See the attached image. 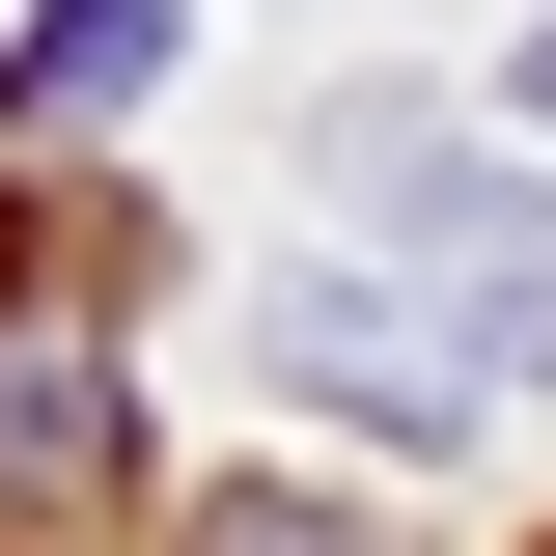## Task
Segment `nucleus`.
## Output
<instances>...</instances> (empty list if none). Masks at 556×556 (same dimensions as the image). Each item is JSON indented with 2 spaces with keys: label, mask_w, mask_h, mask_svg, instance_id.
Here are the masks:
<instances>
[{
  "label": "nucleus",
  "mask_w": 556,
  "mask_h": 556,
  "mask_svg": "<svg viewBox=\"0 0 556 556\" xmlns=\"http://www.w3.org/2000/svg\"><path fill=\"white\" fill-rule=\"evenodd\" d=\"M529 139H556V28H529Z\"/></svg>",
  "instance_id": "nucleus-6"
},
{
  "label": "nucleus",
  "mask_w": 556,
  "mask_h": 556,
  "mask_svg": "<svg viewBox=\"0 0 556 556\" xmlns=\"http://www.w3.org/2000/svg\"><path fill=\"white\" fill-rule=\"evenodd\" d=\"M195 556H390V529H362V501H306V473H223V529Z\"/></svg>",
  "instance_id": "nucleus-5"
},
{
  "label": "nucleus",
  "mask_w": 556,
  "mask_h": 556,
  "mask_svg": "<svg viewBox=\"0 0 556 556\" xmlns=\"http://www.w3.org/2000/svg\"><path fill=\"white\" fill-rule=\"evenodd\" d=\"M139 84H167V0H28V56H0V112H28V139H112Z\"/></svg>",
  "instance_id": "nucleus-4"
},
{
  "label": "nucleus",
  "mask_w": 556,
  "mask_h": 556,
  "mask_svg": "<svg viewBox=\"0 0 556 556\" xmlns=\"http://www.w3.org/2000/svg\"><path fill=\"white\" fill-rule=\"evenodd\" d=\"M84 501H139V390H112V306L0 223V529H84Z\"/></svg>",
  "instance_id": "nucleus-2"
},
{
  "label": "nucleus",
  "mask_w": 556,
  "mask_h": 556,
  "mask_svg": "<svg viewBox=\"0 0 556 556\" xmlns=\"http://www.w3.org/2000/svg\"><path fill=\"white\" fill-rule=\"evenodd\" d=\"M251 334L306 362V390H334V417H390V445H473V334H390V306H362V278H278Z\"/></svg>",
  "instance_id": "nucleus-3"
},
{
  "label": "nucleus",
  "mask_w": 556,
  "mask_h": 556,
  "mask_svg": "<svg viewBox=\"0 0 556 556\" xmlns=\"http://www.w3.org/2000/svg\"><path fill=\"white\" fill-rule=\"evenodd\" d=\"M334 195H390L417 251H445V334L556 390V195L529 167H473V139H417V112H334Z\"/></svg>",
  "instance_id": "nucleus-1"
}]
</instances>
